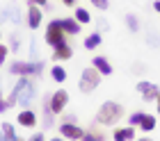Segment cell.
I'll return each instance as SVG.
<instances>
[{
  "instance_id": "obj_21",
  "label": "cell",
  "mask_w": 160,
  "mask_h": 141,
  "mask_svg": "<svg viewBox=\"0 0 160 141\" xmlns=\"http://www.w3.org/2000/svg\"><path fill=\"white\" fill-rule=\"evenodd\" d=\"M126 25H128V32H140V18L135 16V14H128L126 16Z\"/></svg>"
},
{
  "instance_id": "obj_8",
  "label": "cell",
  "mask_w": 160,
  "mask_h": 141,
  "mask_svg": "<svg viewBox=\"0 0 160 141\" xmlns=\"http://www.w3.org/2000/svg\"><path fill=\"white\" fill-rule=\"evenodd\" d=\"M28 82H30V78H18V82L14 84V89L9 91V96L5 98V102H7V109H9V107H14V105L18 102V96H21V91H23V89L28 87Z\"/></svg>"
},
{
  "instance_id": "obj_19",
  "label": "cell",
  "mask_w": 160,
  "mask_h": 141,
  "mask_svg": "<svg viewBox=\"0 0 160 141\" xmlns=\"http://www.w3.org/2000/svg\"><path fill=\"white\" fill-rule=\"evenodd\" d=\"M50 78H53L55 82H64V80H67V71H64L60 64H55L53 68H50Z\"/></svg>"
},
{
  "instance_id": "obj_32",
  "label": "cell",
  "mask_w": 160,
  "mask_h": 141,
  "mask_svg": "<svg viewBox=\"0 0 160 141\" xmlns=\"http://www.w3.org/2000/svg\"><path fill=\"white\" fill-rule=\"evenodd\" d=\"M64 121H67V123H76V116H73V114H69L67 118H64Z\"/></svg>"
},
{
  "instance_id": "obj_30",
  "label": "cell",
  "mask_w": 160,
  "mask_h": 141,
  "mask_svg": "<svg viewBox=\"0 0 160 141\" xmlns=\"http://www.w3.org/2000/svg\"><path fill=\"white\" fill-rule=\"evenodd\" d=\"M30 5H37V7H46L48 5V0H28Z\"/></svg>"
},
{
  "instance_id": "obj_29",
  "label": "cell",
  "mask_w": 160,
  "mask_h": 141,
  "mask_svg": "<svg viewBox=\"0 0 160 141\" xmlns=\"http://www.w3.org/2000/svg\"><path fill=\"white\" fill-rule=\"evenodd\" d=\"M149 43H151V46H158V43H160V36H156V34H149Z\"/></svg>"
},
{
  "instance_id": "obj_38",
  "label": "cell",
  "mask_w": 160,
  "mask_h": 141,
  "mask_svg": "<svg viewBox=\"0 0 160 141\" xmlns=\"http://www.w3.org/2000/svg\"><path fill=\"white\" fill-rule=\"evenodd\" d=\"M48 141H64L62 137H55V139H48Z\"/></svg>"
},
{
  "instance_id": "obj_9",
  "label": "cell",
  "mask_w": 160,
  "mask_h": 141,
  "mask_svg": "<svg viewBox=\"0 0 160 141\" xmlns=\"http://www.w3.org/2000/svg\"><path fill=\"white\" fill-rule=\"evenodd\" d=\"M34 96H37V87H34V82H28V87L21 91V96H18V105L23 107V109H28L32 105V100H34Z\"/></svg>"
},
{
  "instance_id": "obj_20",
  "label": "cell",
  "mask_w": 160,
  "mask_h": 141,
  "mask_svg": "<svg viewBox=\"0 0 160 141\" xmlns=\"http://www.w3.org/2000/svg\"><path fill=\"white\" fill-rule=\"evenodd\" d=\"M0 130H2L5 141H14V139H16V130H14L12 123H2V125H0Z\"/></svg>"
},
{
  "instance_id": "obj_14",
  "label": "cell",
  "mask_w": 160,
  "mask_h": 141,
  "mask_svg": "<svg viewBox=\"0 0 160 141\" xmlns=\"http://www.w3.org/2000/svg\"><path fill=\"white\" fill-rule=\"evenodd\" d=\"M0 21H14V23H21V12L16 5H9L0 12Z\"/></svg>"
},
{
  "instance_id": "obj_11",
  "label": "cell",
  "mask_w": 160,
  "mask_h": 141,
  "mask_svg": "<svg viewBox=\"0 0 160 141\" xmlns=\"http://www.w3.org/2000/svg\"><path fill=\"white\" fill-rule=\"evenodd\" d=\"M41 9L37 5H30V9H28V14H25V21H28V27L30 30H37L39 25H41Z\"/></svg>"
},
{
  "instance_id": "obj_24",
  "label": "cell",
  "mask_w": 160,
  "mask_h": 141,
  "mask_svg": "<svg viewBox=\"0 0 160 141\" xmlns=\"http://www.w3.org/2000/svg\"><path fill=\"white\" fill-rule=\"evenodd\" d=\"M142 116H144V112H133V114H130V118H128V125H130V128H135V125H140Z\"/></svg>"
},
{
  "instance_id": "obj_1",
  "label": "cell",
  "mask_w": 160,
  "mask_h": 141,
  "mask_svg": "<svg viewBox=\"0 0 160 141\" xmlns=\"http://www.w3.org/2000/svg\"><path fill=\"white\" fill-rule=\"evenodd\" d=\"M123 116V107L114 100H108L98 107L96 112V123L98 125H117V121Z\"/></svg>"
},
{
  "instance_id": "obj_36",
  "label": "cell",
  "mask_w": 160,
  "mask_h": 141,
  "mask_svg": "<svg viewBox=\"0 0 160 141\" xmlns=\"http://www.w3.org/2000/svg\"><path fill=\"white\" fill-rule=\"evenodd\" d=\"M137 141H153V139H149V137H140Z\"/></svg>"
},
{
  "instance_id": "obj_12",
  "label": "cell",
  "mask_w": 160,
  "mask_h": 141,
  "mask_svg": "<svg viewBox=\"0 0 160 141\" xmlns=\"http://www.w3.org/2000/svg\"><path fill=\"white\" fill-rule=\"evenodd\" d=\"M92 64H94V68H96L101 75H110L112 73V64H110V59L103 57V55H96L92 59Z\"/></svg>"
},
{
  "instance_id": "obj_10",
  "label": "cell",
  "mask_w": 160,
  "mask_h": 141,
  "mask_svg": "<svg viewBox=\"0 0 160 141\" xmlns=\"http://www.w3.org/2000/svg\"><path fill=\"white\" fill-rule=\"evenodd\" d=\"M71 57H73V48H71L67 41L53 48V59L55 62H67V59H71Z\"/></svg>"
},
{
  "instance_id": "obj_31",
  "label": "cell",
  "mask_w": 160,
  "mask_h": 141,
  "mask_svg": "<svg viewBox=\"0 0 160 141\" xmlns=\"http://www.w3.org/2000/svg\"><path fill=\"white\" fill-rule=\"evenodd\" d=\"M28 141H46V137H43L41 132H37V134H32V137L28 139Z\"/></svg>"
},
{
  "instance_id": "obj_35",
  "label": "cell",
  "mask_w": 160,
  "mask_h": 141,
  "mask_svg": "<svg viewBox=\"0 0 160 141\" xmlns=\"http://www.w3.org/2000/svg\"><path fill=\"white\" fill-rule=\"evenodd\" d=\"M62 2H64V5H69V7H71V5H76V0H62Z\"/></svg>"
},
{
  "instance_id": "obj_13",
  "label": "cell",
  "mask_w": 160,
  "mask_h": 141,
  "mask_svg": "<svg viewBox=\"0 0 160 141\" xmlns=\"http://www.w3.org/2000/svg\"><path fill=\"white\" fill-rule=\"evenodd\" d=\"M18 125L21 128H34V125H37V114H34L30 107L23 109V112L18 114Z\"/></svg>"
},
{
  "instance_id": "obj_17",
  "label": "cell",
  "mask_w": 160,
  "mask_h": 141,
  "mask_svg": "<svg viewBox=\"0 0 160 141\" xmlns=\"http://www.w3.org/2000/svg\"><path fill=\"white\" fill-rule=\"evenodd\" d=\"M156 116H151V114H147L144 112V116H142V121H140V130H144V132H151V130H156Z\"/></svg>"
},
{
  "instance_id": "obj_33",
  "label": "cell",
  "mask_w": 160,
  "mask_h": 141,
  "mask_svg": "<svg viewBox=\"0 0 160 141\" xmlns=\"http://www.w3.org/2000/svg\"><path fill=\"white\" fill-rule=\"evenodd\" d=\"M98 25L103 27V30H108V21H103V18H98Z\"/></svg>"
},
{
  "instance_id": "obj_40",
  "label": "cell",
  "mask_w": 160,
  "mask_h": 141,
  "mask_svg": "<svg viewBox=\"0 0 160 141\" xmlns=\"http://www.w3.org/2000/svg\"><path fill=\"white\" fill-rule=\"evenodd\" d=\"M14 141H25V139H21V137H16V139H14Z\"/></svg>"
},
{
  "instance_id": "obj_22",
  "label": "cell",
  "mask_w": 160,
  "mask_h": 141,
  "mask_svg": "<svg viewBox=\"0 0 160 141\" xmlns=\"http://www.w3.org/2000/svg\"><path fill=\"white\" fill-rule=\"evenodd\" d=\"M76 21H78V23L80 25H87V23H89V21H92V16H89V12H87V9H76V16H73Z\"/></svg>"
},
{
  "instance_id": "obj_18",
  "label": "cell",
  "mask_w": 160,
  "mask_h": 141,
  "mask_svg": "<svg viewBox=\"0 0 160 141\" xmlns=\"http://www.w3.org/2000/svg\"><path fill=\"white\" fill-rule=\"evenodd\" d=\"M82 46H85V50H94V48H98V46H101V34H98V32H92V34L85 39Z\"/></svg>"
},
{
  "instance_id": "obj_41",
  "label": "cell",
  "mask_w": 160,
  "mask_h": 141,
  "mask_svg": "<svg viewBox=\"0 0 160 141\" xmlns=\"http://www.w3.org/2000/svg\"><path fill=\"white\" fill-rule=\"evenodd\" d=\"M0 36H2V32H0Z\"/></svg>"
},
{
  "instance_id": "obj_39",
  "label": "cell",
  "mask_w": 160,
  "mask_h": 141,
  "mask_svg": "<svg viewBox=\"0 0 160 141\" xmlns=\"http://www.w3.org/2000/svg\"><path fill=\"white\" fill-rule=\"evenodd\" d=\"M0 141H5V137H2V130H0Z\"/></svg>"
},
{
  "instance_id": "obj_37",
  "label": "cell",
  "mask_w": 160,
  "mask_h": 141,
  "mask_svg": "<svg viewBox=\"0 0 160 141\" xmlns=\"http://www.w3.org/2000/svg\"><path fill=\"white\" fill-rule=\"evenodd\" d=\"M156 102H158V114H160V96H158V98H156Z\"/></svg>"
},
{
  "instance_id": "obj_7",
  "label": "cell",
  "mask_w": 160,
  "mask_h": 141,
  "mask_svg": "<svg viewBox=\"0 0 160 141\" xmlns=\"http://www.w3.org/2000/svg\"><path fill=\"white\" fill-rule=\"evenodd\" d=\"M60 134L67 137V139H71V141H80V139L85 137V130L80 128V125H76V123L62 121V125H60Z\"/></svg>"
},
{
  "instance_id": "obj_3",
  "label": "cell",
  "mask_w": 160,
  "mask_h": 141,
  "mask_svg": "<svg viewBox=\"0 0 160 141\" xmlns=\"http://www.w3.org/2000/svg\"><path fill=\"white\" fill-rule=\"evenodd\" d=\"M98 84H101V73H98L96 68H94V66H89V68H85L82 73H80L78 89H80L82 93H92Z\"/></svg>"
},
{
  "instance_id": "obj_16",
  "label": "cell",
  "mask_w": 160,
  "mask_h": 141,
  "mask_svg": "<svg viewBox=\"0 0 160 141\" xmlns=\"http://www.w3.org/2000/svg\"><path fill=\"white\" fill-rule=\"evenodd\" d=\"M112 139L114 141H133L135 139V130L130 128V125H128V128H117L114 134H112Z\"/></svg>"
},
{
  "instance_id": "obj_4",
  "label": "cell",
  "mask_w": 160,
  "mask_h": 141,
  "mask_svg": "<svg viewBox=\"0 0 160 141\" xmlns=\"http://www.w3.org/2000/svg\"><path fill=\"white\" fill-rule=\"evenodd\" d=\"M48 102H50V112L53 114H62L64 107H67V102H69V91L67 89H57V91L50 93Z\"/></svg>"
},
{
  "instance_id": "obj_6",
  "label": "cell",
  "mask_w": 160,
  "mask_h": 141,
  "mask_svg": "<svg viewBox=\"0 0 160 141\" xmlns=\"http://www.w3.org/2000/svg\"><path fill=\"white\" fill-rule=\"evenodd\" d=\"M137 91L142 93V98H144V102H153L158 96H160V89H158V84H153V82H147V80H140L137 82Z\"/></svg>"
},
{
  "instance_id": "obj_25",
  "label": "cell",
  "mask_w": 160,
  "mask_h": 141,
  "mask_svg": "<svg viewBox=\"0 0 160 141\" xmlns=\"http://www.w3.org/2000/svg\"><path fill=\"white\" fill-rule=\"evenodd\" d=\"M89 2L96 7V9H101V12H105V9H108V0H89Z\"/></svg>"
},
{
  "instance_id": "obj_2",
  "label": "cell",
  "mask_w": 160,
  "mask_h": 141,
  "mask_svg": "<svg viewBox=\"0 0 160 141\" xmlns=\"http://www.w3.org/2000/svg\"><path fill=\"white\" fill-rule=\"evenodd\" d=\"M43 73V62H12L9 66V75L18 78H32Z\"/></svg>"
},
{
  "instance_id": "obj_34",
  "label": "cell",
  "mask_w": 160,
  "mask_h": 141,
  "mask_svg": "<svg viewBox=\"0 0 160 141\" xmlns=\"http://www.w3.org/2000/svg\"><path fill=\"white\" fill-rule=\"evenodd\" d=\"M153 9H156V12L160 14V0H156V2H153Z\"/></svg>"
},
{
  "instance_id": "obj_27",
  "label": "cell",
  "mask_w": 160,
  "mask_h": 141,
  "mask_svg": "<svg viewBox=\"0 0 160 141\" xmlns=\"http://www.w3.org/2000/svg\"><path fill=\"white\" fill-rule=\"evenodd\" d=\"M7 53H9V48H7V46H0V66L5 64V59H7Z\"/></svg>"
},
{
  "instance_id": "obj_5",
  "label": "cell",
  "mask_w": 160,
  "mask_h": 141,
  "mask_svg": "<svg viewBox=\"0 0 160 141\" xmlns=\"http://www.w3.org/2000/svg\"><path fill=\"white\" fill-rule=\"evenodd\" d=\"M46 43L48 46H60V43H64V32L60 27V21H50L48 27H46Z\"/></svg>"
},
{
  "instance_id": "obj_23",
  "label": "cell",
  "mask_w": 160,
  "mask_h": 141,
  "mask_svg": "<svg viewBox=\"0 0 160 141\" xmlns=\"http://www.w3.org/2000/svg\"><path fill=\"white\" fill-rule=\"evenodd\" d=\"M80 141H105V134H101V132H85V137Z\"/></svg>"
},
{
  "instance_id": "obj_15",
  "label": "cell",
  "mask_w": 160,
  "mask_h": 141,
  "mask_svg": "<svg viewBox=\"0 0 160 141\" xmlns=\"http://www.w3.org/2000/svg\"><path fill=\"white\" fill-rule=\"evenodd\" d=\"M60 27H62L64 34H78L80 32V23L76 18H62L60 21Z\"/></svg>"
},
{
  "instance_id": "obj_26",
  "label": "cell",
  "mask_w": 160,
  "mask_h": 141,
  "mask_svg": "<svg viewBox=\"0 0 160 141\" xmlns=\"http://www.w3.org/2000/svg\"><path fill=\"white\" fill-rule=\"evenodd\" d=\"M9 46H12L14 53H16V50L21 48V46H18V36H16V34H12V36H9Z\"/></svg>"
},
{
  "instance_id": "obj_28",
  "label": "cell",
  "mask_w": 160,
  "mask_h": 141,
  "mask_svg": "<svg viewBox=\"0 0 160 141\" xmlns=\"http://www.w3.org/2000/svg\"><path fill=\"white\" fill-rule=\"evenodd\" d=\"M7 112V102H5V96H2V87H0V114Z\"/></svg>"
}]
</instances>
